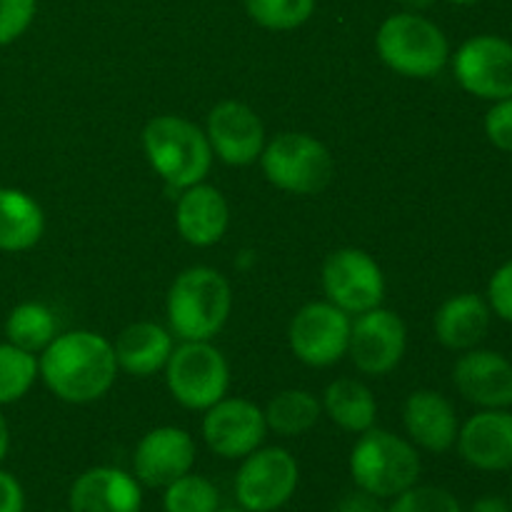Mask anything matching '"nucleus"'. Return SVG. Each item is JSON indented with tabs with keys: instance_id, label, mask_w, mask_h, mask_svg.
Masks as SVG:
<instances>
[{
	"instance_id": "obj_12",
	"label": "nucleus",
	"mask_w": 512,
	"mask_h": 512,
	"mask_svg": "<svg viewBox=\"0 0 512 512\" xmlns=\"http://www.w3.org/2000/svg\"><path fill=\"white\" fill-rule=\"evenodd\" d=\"M455 80L480 100L512 98V43L500 35H475L453 58Z\"/></svg>"
},
{
	"instance_id": "obj_3",
	"label": "nucleus",
	"mask_w": 512,
	"mask_h": 512,
	"mask_svg": "<svg viewBox=\"0 0 512 512\" xmlns=\"http://www.w3.org/2000/svg\"><path fill=\"white\" fill-rule=\"evenodd\" d=\"M143 150L150 168L173 190L203 183L215 158L205 130L180 115L148 120L143 128Z\"/></svg>"
},
{
	"instance_id": "obj_22",
	"label": "nucleus",
	"mask_w": 512,
	"mask_h": 512,
	"mask_svg": "<svg viewBox=\"0 0 512 512\" xmlns=\"http://www.w3.org/2000/svg\"><path fill=\"white\" fill-rule=\"evenodd\" d=\"M490 313L493 310L480 295H453L435 313V338L450 350H473L488 335Z\"/></svg>"
},
{
	"instance_id": "obj_20",
	"label": "nucleus",
	"mask_w": 512,
	"mask_h": 512,
	"mask_svg": "<svg viewBox=\"0 0 512 512\" xmlns=\"http://www.w3.org/2000/svg\"><path fill=\"white\" fill-rule=\"evenodd\" d=\"M70 512H140L143 490L135 475L118 468H90L73 483Z\"/></svg>"
},
{
	"instance_id": "obj_23",
	"label": "nucleus",
	"mask_w": 512,
	"mask_h": 512,
	"mask_svg": "<svg viewBox=\"0 0 512 512\" xmlns=\"http://www.w3.org/2000/svg\"><path fill=\"white\" fill-rule=\"evenodd\" d=\"M45 233V215L25 190L0 188V253H25Z\"/></svg>"
},
{
	"instance_id": "obj_16",
	"label": "nucleus",
	"mask_w": 512,
	"mask_h": 512,
	"mask_svg": "<svg viewBox=\"0 0 512 512\" xmlns=\"http://www.w3.org/2000/svg\"><path fill=\"white\" fill-rule=\"evenodd\" d=\"M453 383L468 403L483 410L512 405V363L495 350H465L453 368Z\"/></svg>"
},
{
	"instance_id": "obj_36",
	"label": "nucleus",
	"mask_w": 512,
	"mask_h": 512,
	"mask_svg": "<svg viewBox=\"0 0 512 512\" xmlns=\"http://www.w3.org/2000/svg\"><path fill=\"white\" fill-rule=\"evenodd\" d=\"M470 512H512L510 503H505L498 495H485V498L475 500Z\"/></svg>"
},
{
	"instance_id": "obj_18",
	"label": "nucleus",
	"mask_w": 512,
	"mask_h": 512,
	"mask_svg": "<svg viewBox=\"0 0 512 512\" xmlns=\"http://www.w3.org/2000/svg\"><path fill=\"white\" fill-rule=\"evenodd\" d=\"M403 425L410 443L428 453H448L458 443L460 423L453 403L435 390H415L403 405Z\"/></svg>"
},
{
	"instance_id": "obj_27",
	"label": "nucleus",
	"mask_w": 512,
	"mask_h": 512,
	"mask_svg": "<svg viewBox=\"0 0 512 512\" xmlns=\"http://www.w3.org/2000/svg\"><path fill=\"white\" fill-rule=\"evenodd\" d=\"M38 378V358L13 343H0V405L23 400Z\"/></svg>"
},
{
	"instance_id": "obj_15",
	"label": "nucleus",
	"mask_w": 512,
	"mask_h": 512,
	"mask_svg": "<svg viewBox=\"0 0 512 512\" xmlns=\"http://www.w3.org/2000/svg\"><path fill=\"white\" fill-rule=\"evenodd\" d=\"M195 440L188 430L163 425L140 438L133 453V473L140 485L168 488L178 478L188 475L195 465Z\"/></svg>"
},
{
	"instance_id": "obj_9",
	"label": "nucleus",
	"mask_w": 512,
	"mask_h": 512,
	"mask_svg": "<svg viewBox=\"0 0 512 512\" xmlns=\"http://www.w3.org/2000/svg\"><path fill=\"white\" fill-rule=\"evenodd\" d=\"M323 290L335 308L348 315H360L383 305L385 275L365 250L340 248L325 258Z\"/></svg>"
},
{
	"instance_id": "obj_21",
	"label": "nucleus",
	"mask_w": 512,
	"mask_h": 512,
	"mask_svg": "<svg viewBox=\"0 0 512 512\" xmlns=\"http://www.w3.org/2000/svg\"><path fill=\"white\" fill-rule=\"evenodd\" d=\"M118 368L135 378H150L165 370L175 350V335L158 323H133L113 343Z\"/></svg>"
},
{
	"instance_id": "obj_29",
	"label": "nucleus",
	"mask_w": 512,
	"mask_h": 512,
	"mask_svg": "<svg viewBox=\"0 0 512 512\" xmlns=\"http://www.w3.org/2000/svg\"><path fill=\"white\" fill-rule=\"evenodd\" d=\"M250 20L265 30H295L315 13V0H243Z\"/></svg>"
},
{
	"instance_id": "obj_1",
	"label": "nucleus",
	"mask_w": 512,
	"mask_h": 512,
	"mask_svg": "<svg viewBox=\"0 0 512 512\" xmlns=\"http://www.w3.org/2000/svg\"><path fill=\"white\" fill-rule=\"evenodd\" d=\"M118 370L113 343L93 330L55 335L38 358L43 383L55 398L70 405H88L108 395Z\"/></svg>"
},
{
	"instance_id": "obj_26",
	"label": "nucleus",
	"mask_w": 512,
	"mask_h": 512,
	"mask_svg": "<svg viewBox=\"0 0 512 512\" xmlns=\"http://www.w3.org/2000/svg\"><path fill=\"white\" fill-rule=\"evenodd\" d=\"M58 335L55 313L43 303H20L5 318V340L28 353H43Z\"/></svg>"
},
{
	"instance_id": "obj_35",
	"label": "nucleus",
	"mask_w": 512,
	"mask_h": 512,
	"mask_svg": "<svg viewBox=\"0 0 512 512\" xmlns=\"http://www.w3.org/2000/svg\"><path fill=\"white\" fill-rule=\"evenodd\" d=\"M338 512H388L383 505V500L375 498V495L365 493V490H355V493L345 495L340 500Z\"/></svg>"
},
{
	"instance_id": "obj_6",
	"label": "nucleus",
	"mask_w": 512,
	"mask_h": 512,
	"mask_svg": "<svg viewBox=\"0 0 512 512\" xmlns=\"http://www.w3.org/2000/svg\"><path fill=\"white\" fill-rule=\"evenodd\" d=\"M268 183L293 195H318L330 185L335 163L330 150L308 133H280L260 155Z\"/></svg>"
},
{
	"instance_id": "obj_4",
	"label": "nucleus",
	"mask_w": 512,
	"mask_h": 512,
	"mask_svg": "<svg viewBox=\"0 0 512 512\" xmlns=\"http://www.w3.org/2000/svg\"><path fill=\"white\" fill-rule=\"evenodd\" d=\"M375 48L380 60L403 78H435L450 60V43L443 30L420 13H395L383 20Z\"/></svg>"
},
{
	"instance_id": "obj_25",
	"label": "nucleus",
	"mask_w": 512,
	"mask_h": 512,
	"mask_svg": "<svg viewBox=\"0 0 512 512\" xmlns=\"http://www.w3.org/2000/svg\"><path fill=\"white\" fill-rule=\"evenodd\" d=\"M263 413L268 430H273L280 438H298L318 425L323 405L308 390L290 388L275 395Z\"/></svg>"
},
{
	"instance_id": "obj_41",
	"label": "nucleus",
	"mask_w": 512,
	"mask_h": 512,
	"mask_svg": "<svg viewBox=\"0 0 512 512\" xmlns=\"http://www.w3.org/2000/svg\"><path fill=\"white\" fill-rule=\"evenodd\" d=\"M510 508H512V498H510Z\"/></svg>"
},
{
	"instance_id": "obj_2",
	"label": "nucleus",
	"mask_w": 512,
	"mask_h": 512,
	"mask_svg": "<svg viewBox=\"0 0 512 512\" xmlns=\"http://www.w3.org/2000/svg\"><path fill=\"white\" fill-rule=\"evenodd\" d=\"M233 310V290L220 270L195 265L170 285L168 330L180 340H213L225 328Z\"/></svg>"
},
{
	"instance_id": "obj_5",
	"label": "nucleus",
	"mask_w": 512,
	"mask_h": 512,
	"mask_svg": "<svg viewBox=\"0 0 512 512\" xmlns=\"http://www.w3.org/2000/svg\"><path fill=\"white\" fill-rule=\"evenodd\" d=\"M350 475L358 490L380 500H393L418 485L420 455L410 440L373 425L360 433L350 453Z\"/></svg>"
},
{
	"instance_id": "obj_19",
	"label": "nucleus",
	"mask_w": 512,
	"mask_h": 512,
	"mask_svg": "<svg viewBox=\"0 0 512 512\" xmlns=\"http://www.w3.org/2000/svg\"><path fill=\"white\" fill-rule=\"evenodd\" d=\"M230 208L225 195L208 183L180 190L175 205V228L185 243L195 248H210L228 233Z\"/></svg>"
},
{
	"instance_id": "obj_13",
	"label": "nucleus",
	"mask_w": 512,
	"mask_h": 512,
	"mask_svg": "<svg viewBox=\"0 0 512 512\" xmlns=\"http://www.w3.org/2000/svg\"><path fill=\"white\" fill-rule=\"evenodd\" d=\"M268 435L265 413L243 398H223L205 410L203 438L215 455L243 460L263 445Z\"/></svg>"
},
{
	"instance_id": "obj_11",
	"label": "nucleus",
	"mask_w": 512,
	"mask_h": 512,
	"mask_svg": "<svg viewBox=\"0 0 512 512\" xmlns=\"http://www.w3.org/2000/svg\"><path fill=\"white\" fill-rule=\"evenodd\" d=\"M405 348H408V330L398 313L378 305L368 313L355 315L350 325L348 355L363 375L370 378L390 375L405 358Z\"/></svg>"
},
{
	"instance_id": "obj_30",
	"label": "nucleus",
	"mask_w": 512,
	"mask_h": 512,
	"mask_svg": "<svg viewBox=\"0 0 512 512\" xmlns=\"http://www.w3.org/2000/svg\"><path fill=\"white\" fill-rule=\"evenodd\" d=\"M388 512H463L458 498L435 485H413L393 498Z\"/></svg>"
},
{
	"instance_id": "obj_24",
	"label": "nucleus",
	"mask_w": 512,
	"mask_h": 512,
	"mask_svg": "<svg viewBox=\"0 0 512 512\" xmlns=\"http://www.w3.org/2000/svg\"><path fill=\"white\" fill-rule=\"evenodd\" d=\"M323 410L338 428L345 433H365L375 425L378 418V403L370 388L360 380L340 378L325 388Z\"/></svg>"
},
{
	"instance_id": "obj_10",
	"label": "nucleus",
	"mask_w": 512,
	"mask_h": 512,
	"mask_svg": "<svg viewBox=\"0 0 512 512\" xmlns=\"http://www.w3.org/2000/svg\"><path fill=\"white\" fill-rule=\"evenodd\" d=\"M350 325V315L328 300L303 305L290 320V350L310 368H330L348 355Z\"/></svg>"
},
{
	"instance_id": "obj_7",
	"label": "nucleus",
	"mask_w": 512,
	"mask_h": 512,
	"mask_svg": "<svg viewBox=\"0 0 512 512\" xmlns=\"http://www.w3.org/2000/svg\"><path fill=\"white\" fill-rule=\"evenodd\" d=\"M170 395L188 410H208L228 395L230 365L210 340H183L165 365Z\"/></svg>"
},
{
	"instance_id": "obj_31",
	"label": "nucleus",
	"mask_w": 512,
	"mask_h": 512,
	"mask_svg": "<svg viewBox=\"0 0 512 512\" xmlns=\"http://www.w3.org/2000/svg\"><path fill=\"white\" fill-rule=\"evenodd\" d=\"M38 13V0H0V45L23 38Z\"/></svg>"
},
{
	"instance_id": "obj_38",
	"label": "nucleus",
	"mask_w": 512,
	"mask_h": 512,
	"mask_svg": "<svg viewBox=\"0 0 512 512\" xmlns=\"http://www.w3.org/2000/svg\"><path fill=\"white\" fill-rule=\"evenodd\" d=\"M400 3H403L405 10H410V13H420V10L430 8L435 0H400Z\"/></svg>"
},
{
	"instance_id": "obj_8",
	"label": "nucleus",
	"mask_w": 512,
	"mask_h": 512,
	"mask_svg": "<svg viewBox=\"0 0 512 512\" xmlns=\"http://www.w3.org/2000/svg\"><path fill=\"white\" fill-rule=\"evenodd\" d=\"M298 460L285 448H263L243 458L235 475V498L245 512H273L295 495Z\"/></svg>"
},
{
	"instance_id": "obj_40",
	"label": "nucleus",
	"mask_w": 512,
	"mask_h": 512,
	"mask_svg": "<svg viewBox=\"0 0 512 512\" xmlns=\"http://www.w3.org/2000/svg\"><path fill=\"white\" fill-rule=\"evenodd\" d=\"M218 512H245V510H218Z\"/></svg>"
},
{
	"instance_id": "obj_28",
	"label": "nucleus",
	"mask_w": 512,
	"mask_h": 512,
	"mask_svg": "<svg viewBox=\"0 0 512 512\" xmlns=\"http://www.w3.org/2000/svg\"><path fill=\"white\" fill-rule=\"evenodd\" d=\"M163 510L165 512H218L220 493L203 475H183L168 488H163Z\"/></svg>"
},
{
	"instance_id": "obj_42",
	"label": "nucleus",
	"mask_w": 512,
	"mask_h": 512,
	"mask_svg": "<svg viewBox=\"0 0 512 512\" xmlns=\"http://www.w3.org/2000/svg\"><path fill=\"white\" fill-rule=\"evenodd\" d=\"M0 188H3V185H0Z\"/></svg>"
},
{
	"instance_id": "obj_33",
	"label": "nucleus",
	"mask_w": 512,
	"mask_h": 512,
	"mask_svg": "<svg viewBox=\"0 0 512 512\" xmlns=\"http://www.w3.org/2000/svg\"><path fill=\"white\" fill-rule=\"evenodd\" d=\"M488 305L500 320L512 323V260L500 265L488 283Z\"/></svg>"
},
{
	"instance_id": "obj_37",
	"label": "nucleus",
	"mask_w": 512,
	"mask_h": 512,
	"mask_svg": "<svg viewBox=\"0 0 512 512\" xmlns=\"http://www.w3.org/2000/svg\"><path fill=\"white\" fill-rule=\"evenodd\" d=\"M8 448H10V428L5 415L0 413V463H3V458L8 455Z\"/></svg>"
},
{
	"instance_id": "obj_39",
	"label": "nucleus",
	"mask_w": 512,
	"mask_h": 512,
	"mask_svg": "<svg viewBox=\"0 0 512 512\" xmlns=\"http://www.w3.org/2000/svg\"><path fill=\"white\" fill-rule=\"evenodd\" d=\"M448 3H453V5H475V3H480V0H448Z\"/></svg>"
},
{
	"instance_id": "obj_32",
	"label": "nucleus",
	"mask_w": 512,
	"mask_h": 512,
	"mask_svg": "<svg viewBox=\"0 0 512 512\" xmlns=\"http://www.w3.org/2000/svg\"><path fill=\"white\" fill-rule=\"evenodd\" d=\"M485 135L503 153L512 155V98L498 100L485 115Z\"/></svg>"
},
{
	"instance_id": "obj_17",
	"label": "nucleus",
	"mask_w": 512,
	"mask_h": 512,
	"mask_svg": "<svg viewBox=\"0 0 512 512\" xmlns=\"http://www.w3.org/2000/svg\"><path fill=\"white\" fill-rule=\"evenodd\" d=\"M458 453L473 468L485 473L512 470V413L480 410L458 433Z\"/></svg>"
},
{
	"instance_id": "obj_34",
	"label": "nucleus",
	"mask_w": 512,
	"mask_h": 512,
	"mask_svg": "<svg viewBox=\"0 0 512 512\" xmlns=\"http://www.w3.org/2000/svg\"><path fill=\"white\" fill-rule=\"evenodd\" d=\"M25 493L15 475L0 470V512H23Z\"/></svg>"
},
{
	"instance_id": "obj_14",
	"label": "nucleus",
	"mask_w": 512,
	"mask_h": 512,
	"mask_svg": "<svg viewBox=\"0 0 512 512\" xmlns=\"http://www.w3.org/2000/svg\"><path fill=\"white\" fill-rule=\"evenodd\" d=\"M205 135L215 158L233 168H245L260 160L265 148V125L250 105L223 100L208 113Z\"/></svg>"
}]
</instances>
